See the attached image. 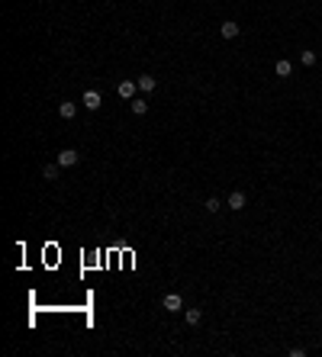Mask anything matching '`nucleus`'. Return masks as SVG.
Segmentation results:
<instances>
[{
	"mask_svg": "<svg viewBox=\"0 0 322 357\" xmlns=\"http://www.w3.org/2000/svg\"><path fill=\"white\" fill-rule=\"evenodd\" d=\"M136 84H138V90H142V93H152L155 87H158V81H155L152 74H142V78H138Z\"/></svg>",
	"mask_w": 322,
	"mask_h": 357,
	"instance_id": "7",
	"label": "nucleus"
},
{
	"mask_svg": "<svg viewBox=\"0 0 322 357\" xmlns=\"http://www.w3.org/2000/svg\"><path fill=\"white\" fill-rule=\"evenodd\" d=\"M58 116H62V119H74L77 116V103H71V100L58 103Z\"/></svg>",
	"mask_w": 322,
	"mask_h": 357,
	"instance_id": "5",
	"label": "nucleus"
},
{
	"mask_svg": "<svg viewBox=\"0 0 322 357\" xmlns=\"http://www.w3.org/2000/svg\"><path fill=\"white\" fill-rule=\"evenodd\" d=\"M274 71H277V78H290V74H293V64L287 62V58H280V62L274 64Z\"/></svg>",
	"mask_w": 322,
	"mask_h": 357,
	"instance_id": "9",
	"label": "nucleus"
},
{
	"mask_svg": "<svg viewBox=\"0 0 322 357\" xmlns=\"http://www.w3.org/2000/svg\"><path fill=\"white\" fill-rule=\"evenodd\" d=\"M161 306H164L168 312H181L184 309V299H181V293H168L164 299H161Z\"/></svg>",
	"mask_w": 322,
	"mask_h": 357,
	"instance_id": "2",
	"label": "nucleus"
},
{
	"mask_svg": "<svg viewBox=\"0 0 322 357\" xmlns=\"http://www.w3.org/2000/svg\"><path fill=\"white\" fill-rule=\"evenodd\" d=\"M136 90H138V84H136V81H123V84L116 87V93H119L123 100H136Z\"/></svg>",
	"mask_w": 322,
	"mask_h": 357,
	"instance_id": "4",
	"label": "nucleus"
},
{
	"mask_svg": "<svg viewBox=\"0 0 322 357\" xmlns=\"http://www.w3.org/2000/svg\"><path fill=\"white\" fill-rule=\"evenodd\" d=\"M132 103V113H136V116H145L148 113V100L145 97H136V100H129Z\"/></svg>",
	"mask_w": 322,
	"mask_h": 357,
	"instance_id": "10",
	"label": "nucleus"
},
{
	"mask_svg": "<svg viewBox=\"0 0 322 357\" xmlns=\"http://www.w3.org/2000/svg\"><path fill=\"white\" fill-rule=\"evenodd\" d=\"M299 62H303V68H313L316 64V52H299Z\"/></svg>",
	"mask_w": 322,
	"mask_h": 357,
	"instance_id": "14",
	"label": "nucleus"
},
{
	"mask_svg": "<svg viewBox=\"0 0 322 357\" xmlns=\"http://www.w3.org/2000/svg\"><path fill=\"white\" fill-rule=\"evenodd\" d=\"M77 158H81V155H77L74 148H65V151H58V158H55V161L62 164V168H74V164H77Z\"/></svg>",
	"mask_w": 322,
	"mask_h": 357,
	"instance_id": "3",
	"label": "nucleus"
},
{
	"mask_svg": "<svg viewBox=\"0 0 322 357\" xmlns=\"http://www.w3.org/2000/svg\"><path fill=\"white\" fill-rule=\"evenodd\" d=\"M81 103H84L87 109H100V103H103V97H100L97 90H87V93H84V100H81Z\"/></svg>",
	"mask_w": 322,
	"mask_h": 357,
	"instance_id": "6",
	"label": "nucleus"
},
{
	"mask_svg": "<svg viewBox=\"0 0 322 357\" xmlns=\"http://www.w3.org/2000/svg\"><path fill=\"white\" fill-rule=\"evenodd\" d=\"M219 36H223V39H235V36H238V23H232V20H226V23L219 26Z\"/></svg>",
	"mask_w": 322,
	"mask_h": 357,
	"instance_id": "8",
	"label": "nucleus"
},
{
	"mask_svg": "<svg viewBox=\"0 0 322 357\" xmlns=\"http://www.w3.org/2000/svg\"><path fill=\"white\" fill-rule=\"evenodd\" d=\"M58 171H62V164H58V161L46 164V168H42V177H46V180H58Z\"/></svg>",
	"mask_w": 322,
	"mask_h": 357,
	"instance_id": "11",
	"label": "nucleus"
},
{
	"mask_svg": "<svg viewBox=\"0 0 322 357\" xmlns=\"http://www.w3.org/2000/svg\"><path fill=\"white\" fill-rule=\"evenodd\" d=\"M203 206H207V212H219V210H223V203H219V196H209V200L203 203Z\"/></svg>",
	"mask_w": 322,
	"mask_h": 357,
	"instance_id": "13",
	"label": "nucleus"
},
{
	"mask_svg": "<svg viewBox=\"0 0 322 357\" xmlns=\"http://www.w3.org/2000/svg\"><path fill=\"white\" fill-rule=\"evenodd\" d=\"M245 203H248V196L242 193V190H235V193H229V200H226V206H229L232 212H242V210H245Z\"/></svg>",
	"mask_w": 322,
	"mask_h": 357,
	"instance_id": "1",
	"label": "nucleus"
},
{
	"mask_svg": "<svg viewBox=\"0 0 322 357\" xmlns=\"http://www.w3.org/2000/svg\"><path fill=\"white\" fill-rule=\"evenodd\" d=\"M184 318H187V325H200L203 312H200V309H187V312H184Z\"/></svg>",
	"mask_w": 322,
	"mask_h": 357,
	"instance_id": "12",
	"label": "nucleus"
}]
</instances>
